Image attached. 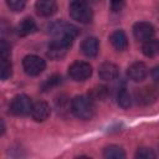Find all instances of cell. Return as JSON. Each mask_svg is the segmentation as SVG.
Instances as JSON below:
<instances>
[{"mask_svg":"<svg viewBox=\"0 0 159 159\" xmlns=\"http://www.w3.org/2000/svg\"><path fill=\"white\" fill-rule=\"evenodd\" d=\"M71 111L80 119H92L96 113L94 101L89 96H77L71 102Z\"/></svg>","mask_w":159,"mask_h":159,"instance_id":"cell-1","label":"cell"},{"mask_svg":"<svg viewBox=\"0 0 159 159\" xmlns=\"http://www.w3.org/2000/svg\"><path fill=\"white\" fill-rule=\"evenodd\" d=\"M70 15L81 24H88L93 17V11L88 0H71Z\"/></svg>","mask_w":159,"mask_h":159,"instance_id":"cell-2","label":"cell"},{"mask_svg":"<svg viewBox=\"0 0 159 159\" xmlns=\"http://www.w3.org/2000/svg\"><path fill=\"white\" fill-rule=\"evenodd\" d=\"M72 42H73V37H68V36L55 37L48 45L47 56L51 60L63 58L67 55V52L70 51V48L72 46Z\"/></svg>","mask_w":159,"mask_h":159,"instance_id":"cell-3","label":"cell"},{"mask_svg":"<svg viewBox=\"0 0 159 159\" xmlns=\"http://www.w3.org/2000/svg\"><path fill=\"white\" fill-rule=\"evenodd\" d=\"M135 102L140 106H149L159 98V89L154 86H145L135 89L134 92Z\"/></svg>","mask_w":159,"mask_h":159,"instance_id":"cell-4","label":"cell"},{"mask_svg":"<svg viewBox=\"0 0 159 159\" xmlns=\"http://www.w3.org/2000/svg\"><path fill=\"white\" fill-rule=\"evenodd\" d=\"M68 75L73 81H86L92 75V66L84 61H76L68 67Z\"/></svg>","mask_w":159,"mask_h":159,"instance_id":"cell-5","label":"cell"},{"mask_svg":"<svg viewBox=\"0 0 159 159\" xmlns=\"http://www.w3.org/2000/svg\"><path fill=\"white\" fill-rule=\"evenodd\" d=\"M32 109V102L30 97L26 94H17L12 98L10 103V112L14 116H26L31 113Z\"/></svg>","mask_w":159,"mask_h":159,"instance_id":"cell-6","label":"cell"},{"mask_svg":"<svg viewBox=\"0 0 159 159\" xmlns=\"http://www.w3.org/2000/svg\"><path fill=\"white\" fill-rule=\"evenodd\" d=\"M22 67L29 76H39L46 67L43 58L36 55H27L22 60Z\"/></svg>","mask_w":159,"mask_h":159,"instance_id":"cell-7","label":"cell"},{"mask_svg":"<svg viewBox=\"0 0 159 159\" xmlns=\"http://www.w3.org/2000/svg\"><path fill=\"white\" fill-rule=\"evenodd\" d=\"M50 32L52 35H55L56 37L60 36H68V37H76L78 35V29L76 26H73L72 24L65 22V21H57L53 22L50 26Z\"/></svg>","mask_w":159,"mask_h":159,"instance_id":"cell-8","label":"cell"},{"mask_svg":"<svg viewBox=\"0 0 159 159\" xmlns=\"http://www.w3.org/2000/svg\"><path fill=\"white\" fill-rule=\"evenodd\" d=\"M154 32L155 31H154L153 25L149 24V22H145V21L137 22L133 26V35H134V37L138 41H142V42L152 40V37L154 36Z\"/></svg>","mask_w":159,"mask_h":159,"instance_id":"cell-9","label":"cell"},{"mask_svg":"<svg viewBox=\"0 0 159 159\" xmlns=\"http://www.w3.org/2000/svg\"><path fill=\"white\" fill-rule=\"evenodd\" d=\"M36 14L41 17H50L57 11L56 0H37L35 4Z\"/></svg>","mask_w":159,"mask_h":159,"instance_id":"cell-10","label":"cell"},{"mask_svg":"<svg viewBox=\"0 0 159 159\" xmlns=\"http://www.w3.org/2000/svg\"><path fill=\"white\" fill-rule=\"evenodd\" d=\"M127 75L128 77L134 81V82H140L143 81L147 75H148V68L147 66L143 63V62H134L132 63L129 67H128V71H127Z\"/></svg>","mask_w":159,"mask_h":159,"instance_id":"cell-11","label":"cell"},{"mask_svg":"<svg viewBox=\"0 0 159 159\" xmlns=\"http://www.w3.org/2000/svg\"><path fill=\"white\" fill-rule=\"evenodd\" d=\"M51 113V108L46 102H36L35 104H32V109H31V117L36 120V122H43L50 117Z\"/></svg>","mask_w":159,"mask_h":159,"instance_id":"cell-12","label":"cell"},{"mask_svg":"<svg viewBox=\"0 0 159 159\" xmlns=\"http://www.w3.org/2000/svg\"><path fill=\"white\" fill-rule=\"evenodd\" d=\"M98 75L104 81H113L119 76V68L117 65L112 62H103L99 66Z\"/></svg>","mask_w":159,"mask_h":159,"instance_id":"cell-13","label":"cell"},{"mask_svg":"<svg viewBox=\"0 0 159 159\" xmlns=\"http://www.w3.org/2000/svg\"><path fill=\"white\" fill-rule=\"evenodd\" d=\"M99 50V42L96 37H87L81 43V51L87 57H96Z\"/></svg>","mask_w":159,"mask_h":159,"instance_id":"cell-14","label":"cell"},{"mask_svg":"<svg viewBox=\"0 0 159 159\" xmlns=\"http://www.w3.org/2000/svg\"><path fill=\"white\" fill-rule=\"evenodd\" d=\"M109 41L112 46L118 51H124L128 47V39L123 30H116L109 36Z\"/></svg>","mask_w":159,"mask_h":159,"instance_id":"cell-15","label":"cell"},{"mask_svg":"<svg viewBox=\"0 0 159 159\" xmlns=\"http://www.w3.org/2000/svg\"><path fill=\"white\" fill-rule=\"evenodd\" d=\"M36 30H37V26L31 17H25L17 26V34L20 36H27L30 34H34Z\"/></svg>","mask_w":159,"mask_h":159,"instance_id":"cell-16","label":"cell"},{"mask_svg":"<svg viewBox=\"0 0 159 159\" xmlns=\"http://www.w3.org/2000/svg\"><path fill=\"white\" fill-rule=\"evenodd\" d=\"M142 51L147 57H155L159 55V40L145 41L142 46Z\"/></svg>","mask_w":159,"mask_h":159,"instance_id":"cell-17","label":"cell"},{"mask_svg":"<svg viewBox=\"0 0 159 159\" xmlns=\"http://www.w3.org/2000/svg\"><path fill=\"white\" fill-rule=\"evenodd\" d=\"M103 155H104V158H108V159H123V158H125L124 150L119 145H114V144L106 147L103 150Z\"/></svg>","mask_w":159,"mask_h":159,"instance_id":"cell-18","label":"cell"},{"mask_svg":"<svg viewBox=\"0 0 159 159\" xmlns=\"http://www.w3.org/2000/svg\"><path fill=\"white\" fill-rule=\"evenodd\" d=\"M88 96L93 101H103L108 96V88L106 86H96L89 91Z\"/></svg>","mask_w":159,"mask_h":159,"instance_id":"cell-19","label":"cell"},{"mask_svg":"<svg viewBox=\"0 0 159 159\" xmlns=\"http://www.w3.org/2000/svg\"><path fill=\"white\" fill-rule=\"evenodd\" d=\"M12 72V66L10 62V57H1V70H0V75H1V80L5 81L11 76Z\"/></svg>","mask_w":159,"mask_h":159,"instance_id":"cell-20","label":"cell"},{"mask_svg":"<svg viewBox=\"0 0 159 159\" xmlns=\"http://www.w3.org/2000/svg\"><path fill=\"white\" fill-rule=\"evenodd\" d=\"M117 102H118L119 107H122V108H124V109L130 107V104H132V98H130L129 93H128L124 88H122V89L118 92Z\"/></svg>","mask_w":159,"mask_h":159,"instance_id":"cell-21","label":"cell"},{"mask_svg":"<svg viewBox=\"0 0 159 159\" xmlns=\"http://www.w3.org/2000/svg\"><path fill=\"white\" fill-rule=\"evenodd\" d=\"M61 82H62V77L60 75H53L42 83V91H50L53 87L58 86Z\"/></svg>","mask_w":159,"mask_h":159,"instance_id":"cell-22","label":"cell"},{"mask_svg":"<svg viewBox=\"0 0 159 159\" xmlns=\"http://www.w3.org/2000/svg\"><path fill=\"white\" fill-rule=\"evenodd\" d=\"M6 4L10 7V10L21 11L26 5V0H6Z\"/></svg>","mask_w":159,"mask_h":159,"instance_id":"cell-23","label":"cell"},{"mask_svg":"<svg viewBox=\"0 0 159 159\" xmlns=\"http://www.w3.org/2000/svg\"><path fill=\"white\" fill-rule=\"evenodd\" d=\"M137 158H140V159H150V158H155V153L150 149V148H140L137 154H135Z\"/></svg>","mask_w":159,"mask_h":159,"instance_id":"cell-24","label":"cell"},{"mask_svg":"<svg viewBox=\"0 0 159 159\" xmlns=\"http://www.w3.org/2000/svg\"><path fill=\"white\" fill-rule=\"evenodd\" d=\"M124 0H111V9L113 12H118L123 9Z\"/></svg>","mask_w":159,"mask_h":159,"instance_id":"cell-25","label":"cell"},{"mask_svg":"<svg viewBox=\"0 0 159 159\" xmlns=\"http://www.w3.org/2000/svg\"><path fill=\"white\" fill-rule=\"evenodd\" d=\"M152 77L157 83H159V65L152 70Z\"/></svg>","mask_w":159,"mask_h":159,"instance_id":"cell-26","label":"cell"}]
</instances>
